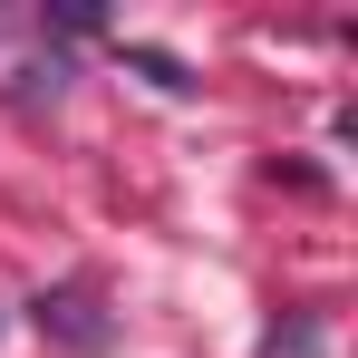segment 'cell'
<instances>
[{"label":"cell","mask_w":358,"mask_h":358,"mask_svg":"<svg viewBox=\"0 0 358 358\" xmlns=\"http://www.w3.org/2000/svg\"><path fill=\"white\" fill-rule=\"evenodd\" d=\"M29 320H39V339H59V349H78V358H107V349H117V320L97 310V291H87V281L39 291V300H29Z\"/></svg>","instance_id":"obj_1"}]
</instances>
